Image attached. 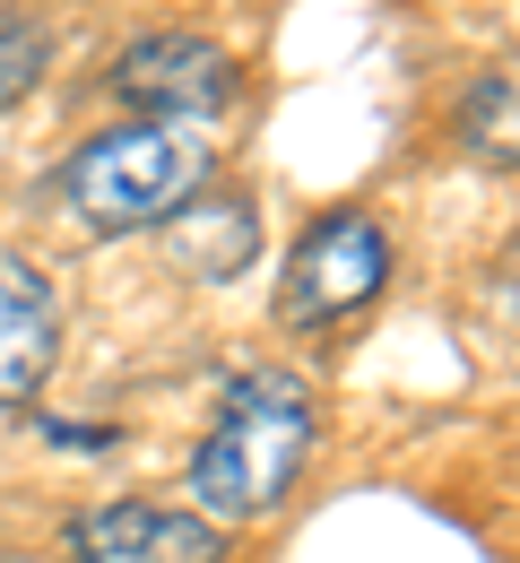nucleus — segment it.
Here are the masks:
<instances>
[{"instance_id": "f257e3e1", "label": "nucleus", "mask_w": 520, "mask_h": 563, "mask_svg": "<svg viewBox=\"0 0 520 563\" xmlns=\"http://www.w3.org/2000/svg\"><path fill=\"white\" fill-rule=\"evenodd\" d=\"M312 433H321V408H312V382H296L287 364H261L243 373L218 399V417L191 451V511L200 520H269L287 494H296L303 460H312Z\"/></svg>"}, {"instance_id": "f03ea898", "label": "nucleus", "mask_w": 520, "mask_h": 563, "mask_svg": "<svg viewBox=\"0 0 520 563\" xmlns=\"http://www.w3.org/2000/svg\"><path fill=\"white\" fill-rule=\"evenodd\" d=\"M209 174H218V156L191 131H174V122H113V131L70 147L62 200L96 234H140V225H165L191 191H209Z\"/></svg>"}, {"instance_id": "7ed1b4c3", "label": "nucleus", "mask_w": 520, "mask_h": 563, "mask_svg": "<svg viewBox=\"0 0 520 563\" xmlns=\"http://www.w3.org/2000/svg\"><path fill=\"white\" fill-rule=\"evenodd\" d=\"M390 286V225L373 209H330L303 225L287 252V286H278V321L287 330H330L347 312H365Z\"/></svg>"}, {"instance_id": "20e7f679", "label": "nucleus", "mask_w": 520, "mask_h": 563, "mask_svg": "<svg viewBox=\"0 0 520 563\" xmlns=\"http://www.w3.org/2000/svg\"><path fill=\"white\" fill-rule=\"evenodd\" d=\"M113 96L140 104L148 122H174V131H182V122L234 104V53L209 44V35H182V26L140 35V44H122V62H113Z\"/></svg>"}, {"instance_id": "39448f33", "label": "nucleus", "mask_w": 520, "mask_h": 563, "mask_svg": "<svg viewBox=\"0 0 520 563\" xmlns=\"http://www.w3.org/2000/svg\"><path fill=\"white\" fill-rule=\"evenodd\" d=\"M70 563H225V529L200 520L191 503H148V494H122V503H96L62 529Z\"/></svg>"}, {"instance_id": "423d86ee", "label": "nucleus", "mask_w": 520, "mask_h": 563, "mask_svg": "<svg viewBox=\"0 0 520 563\" xmlns=\"http://www.w3.org/2000/svg\"><path fill=\"white\" fill-rule=\"evenodd\" d=\"M62 355V295L35 261L0 252V408H26Z\"/></svg>"}, {"instance_id": "0eeeda50", "label": "nucleus", "mask_w": 520, "mask_h": 563, "mask_svg": "<svg viewBox=\"0 0 520 563\" xmlns=\"http://www.w3.org/2000/svg\"><path fill=\"white\" fill-rule=\"evenodd\" d=\"M165 252H174V269L200 286H225L252 269V252H261V200L252 191H191L182 209L165 217Z\"/></svg>"}, {"instance_id": "6e6552de", "label": "nucleus", "mask_w": 520, "mask_h": 563, "mask_svg": "<svg viewBox=\"0 0 520 563\" xmlns=\"http://www.w3.org/2000/svg\"><path fill=\"white\" fill-rule=\"evenodd\" d=\"M460 147L477 165H520V70H477L460 96Z\"/></svg>"}, {"instance_id": "1a4fd4ad", "label": "nucleus", "mask_w": 520, "mask_h": 563, "mask_svg": "<svg viewBox=\"0 0 520 563\" xmlns=\"http://www.w3.org/2000/svg\"><path fill=\"white\" fill-rule=\"evenodd\" d=\"M53 70V26L35 9H0V113L18 96H35V78Z\"/></svg>"}, {"instance_id": "9d476101", "label": "nucleus", "mask_w": 520, "mask_h": 563, "mask_svg": "<svg viewBox=\"0 0 520 563\" xmlns=\"http://www.w3.org/2000/svg\"><path fill=\"white\" fill-rule=\"evenodd\" d=\"M504 286H512V303H520V243L504 252Z\"/></svg>"}]
</instances>
